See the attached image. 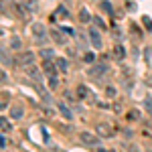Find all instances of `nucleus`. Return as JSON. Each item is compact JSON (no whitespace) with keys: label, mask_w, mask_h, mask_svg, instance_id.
I'll list each match as a JSON object with an SVG mask.
<instances>
[{"label":"nucleus","mask_w":152,"mask_h":152,"mask_svg":"<svg viewBox=\"0 0 152 152\" xmlns=\"http://www.w3.org/2000/svg\"><path fill=\"white\" fill-rule=\"evenodd\" d=\"M94 59H95V55H94V53H87V55H85V61H87V63H91Z\"/></svg>","instance_id":"bb28decb"},{"label":"nucleus","mask_w":152,"mask_h":152,"mask_svg":"<svg viewBox=\"0 0 152 152\" xmlns=\"http://www.w3.org/2000/svg\"><path fill=\"white\" fill-rule=\"evenodd\" d=\"M24 71H26V75L33 79V81H41V71L37 69V65H24Z\"/></svg>","instance_id":"f03ea898"},{"label":"nucleus","mask_w":152,"mask_h":152,"mask_svg":"<svg viewBox=\"0 0 152 152\" xmlns=\"http://www.w3.org/2000/svg\"><path fill=\"white\" fill-rule=\"evenodd\" d=\"M20 4H23L24 8L33 10V12H37V10H39V2H37V0H20Z\"/></svg>","instance_id":"6e6552de"},{"label":"nucleus","mask_w":152,"mask_h":152,"mask_svg":"<svg viewBox=\"0 0 152 152\" xmlns=\"http://www.w3.org/2000/svg\"><path fill=\"white\" fill-rule=\"evenodd\" d=\"M77 97H79V99H85V97H89V89H87L85 85H79V87H77Z\"/></svg>","instance_id":"4468645a"},{"label":"nucleus","mask_w":152,"mask_h":152,"mask_svg":"<svg viewBox=\"0 0 152 152\" xmlns=\"http://www.w3.org/2000/svg\"><path fill=\"white\" fill-rule=\"evenodd\" d=\"M57 85H59L57 75H49V87H51V89H57Z\"/></svg>","instance_id":"dca6fc26"},{"label":"nucleus","mask_w":152,"mask_h":152,"mask_svg":"<svg viewBox=\"0 0 152 152\" xmlns=\"http://www.w3.org/2000/svg\"><path fill=\"white\" fill-rule=\"evenodd\" d=\"M91 18H94V16L87 12V8H81V10H79V20H81V23H89Z\"/></svg>","instance_id":"9b49d317"},{"label":"nucleus","mask_w":152,"mask_h":152,"mask_svg":"<svg viewBox=\"0 0 152 152\" xmlns=\"http://www.w3.org/2000/svg\"><path fill=\"white\" fill-rule=\"evenodd\" d=\"M99 152H110V150H104V148H102V150H99Z\"/></svg>","instance_id":"7c9ffc66"},{"label":"nucleus","mask_w":152,"mask_h":152,"mask_svg":"<svg viewBox=\"0 0 152 152\" xmlns=\"http://www.w3.org/2000/svg\"><path fill=\"white\" fill-rule=\"evenodd\" d=\"M57 67H59V71H69V63H67V59H63V57H59L57 59Z\"/></svg>","instance_id":"f8f14e48"},{"label":"nucleus","mask_w":152,"mask_h":152,"mask_svg":"<svg viewBox=\"0 0 152 152\" xmlns=\"http://www.w3.org/2000/svg\"><path fill=\"white\" fill-rule=\"evenodd\" d=\"M97 132H99L102 136H105V138H110V136H114V130L110 128V126H104V124H99V126H97Z\"/></svg>","instance_id":"1a4fd4ad"},{"label":"nucleus","mask_w":152,"mask_h":152,"mask_svg":"<svg viewBox=\"0 0 152 152\" xmlns=\"http://www.w3.org/2000/svg\"><path fill=\"white\" fill-rule=\"evenodd\" d=\"M105 71H107V65L105 63H97V65H91L89 67V77H94V79H99L102 75H104Z\"/></svg>","instance_id":"f257e3e1"},{"label":"nucleus","mask_w":152,"mask_h":152,"mask_svg":"<svg viewBox=\"0 0 152 152\" xmlns=\"http://www.w3.org/2000/svg\"><path fill=\"white\" fill-rule=\"evenodd\" d=\"M53 39H55V41H57L59 45H63V43H65V37L61 35V33H59V31H53Z\"/></svg>","instance_id":"a211bd4d"},{"label":"nucleus","mask_w":152,"mask_h":152,"mask_svg":"<svg viewBox=\"0 0 152 152\" xmlns=\"http://www.w3.org/2000/svg\"><path fill=\"white\" fill-rule=\"evenodd\" d=\"M33 31H35V37L37 39H45V28H43V26H41V24H33Z\"/></svg>","instance_id":"ddd939ff"},{"label":"nucleus","mask_w":152,"mask_h":152,"mask_svg":"<svg viewBox=\"0 0 152 152\" xmlns=\"http://www.w3.org/2000/svg\"><path fill=\"white\" fill-rule=\"evenodd\" d=\"M12 47H14V49H20V41H18V39H12Z\"/></svg>","instance_id":"c85d7f7f"},{"label":"nucleus","mask_w":152,"mask_h":152,"mask_svg":"<svg viewBox=\"0 0 152 152\" xmlns=\"http://www.w3.org/2000/svg\"><path fill=\"white\" fill-rule=\"evenodd\" d=\"M61 33H65V35H69V37L75 35V31H73V28H69V26H63V28H61Z\"/></svg>","instance_id":"b1692460"},{"label":"nucleus","mask_w":152,"mask_h":152,"mask_svg":"<svg viewBox=\"0 0 152 152\" xmlns=\"http://www.w3.org/2000/svg\"><path fill=\"white\" fill-rule=\"evenodd\" d=\"M81 140H83V144H87V146H99V138H95L94 134H89V132H83Z\"/></svg>","instance_id":"20e7f679"},{"label":"nucleus","mask_w":152,"mask_h":152,"mask_svg":"<svg viewBox=\"0 0 152 152\" xmlns=\"http://www.w3.org/2000/svg\"><path fill=\"white\" fill-rule=\"evenodd\" d=\"M142 24H144V28H146V31H152V20H150V16H142Z\"/></svg>","instance_id":"f3484780"},{"label":"nucleus","mask_w":152,"mask_h":152,"mask_svg":"<svg viewBox=\"0 0 152 152\" xmlns=\"http://www.w3.org/2000/svg\"><path fill=\"white\" fill-rule=\"evenodd\" d=\"M12 118H14V120L23 118V107H12Z\"/></svg>","instance_id":"aec40b11"},{"label":"nucleus","mask_w":152,"mask_h":152,"mask_svg":"<svg viewBox=\"0 0 152 152\" xmlns=\"http://www.w3.org/2000/svg\"><path fill=\"white\" fill-rule=\"evenodd\" d=\"M89 41H91L94 49H102V35L95 28H89Z\"/></svg>","instance_id":"7ed1b4c3"},{"label":"nucleus","mask_w":152,"mask_h":152,"mask_svg":"<svg viewBox=\"0 0 152 152\" xmlns=\"http://www.w3.org/2000/svg\"><path fill=\"white\" fill-rule=\"evenodd\" d=\"M0 144H2V148H6V136H2V138H0Z\"/></svg>","instance_id":"c756f323"},{"label":"nucleus","mask_w":152,"mask_h":152,"mask_svg":"<svg viewBox=\"0 0 152 152\" xmlns=\"http://www.w3.org/2000/svg\"><path fill=\"white\" fill-rule=\"evenodd\" d=\"M105 94L110 95V97H114V95H116V89H114V87H105Z\"/></svg>","instance_id":"a878e982"},{"label":"nucleus","mask_w":152,"mask_h":152,"mask_svg":"<svg viewBox=\"0 0 152 152\" xmlns=\"http://www.w3.org/2000/svg\"><path fill=\"white\" fill-rule=\"evenodd\" d=\"M114 57H116V59H124V57H126V49L120 47V45L114 47Z\"/></svg>","instance_id":"2eb2a0df"},{"label":"nucleus","mask_w":152,"mask_h":152,"mask_svg":"<svg viewBox=\"0 0 152 152\" xmlns=\"http://www.w3.org/2000/svg\"><path fill=\"white\" fill-rule=\"evenodd\" d=\"M0 126H2V132H8L10 130V124H8L6 118H0Z\"/></svg>","instance_id":"6ab92c4d"},{"label":"nucleus","mask_w":152,"mask_h":152,"mask_svg":"<svg viewBox=\"0 0 152 152\" xmlns=\"http://www.w3.org/2000/svg\"><path fill=\"white\" fill-rule=\"evenodd\" d=\"M102 8H104L107 14H114V8H112V4H110L107 0H105V2H102Z\"/></svg>","instance_id":"412c9836"},{"label":"nucleus","mask_w":152,"mask_h":152,"mask_svg":"<svg viewBox=\"0 0 152 152\" xmlns=\"http://www.w3.org/2000/svg\"><path fill=\"white\" fill-rule=\"evenodd\" d=\"M53 16H59V18H69V10L65 8V6H57V10Z\"/></svg>","instance_id":"9d476101"},{"label":"nucleus","mask_w":152,"mask_h":152,"mask_svg":"<svg viewBox=\"0 0 152 152\" xmlns=\"http://www.w3.org/2000/svg\"><path fill=\"white\" fill-rule=\"evenodd\" d=\"M2 63H4V65H10V57L6 55V51H4V49H2Z\"/></svg>","instance_id":"5701e85b"},{"label":"nucleus","mask_w":152,"mask_h":152,"mask_svg":"<svg viewBox=\"0 0 152 152\" xmlns=\"http://www.w3.org/2000/svg\"><path fill=\"white\" fill-rule=\"evenodd\" d=\"M94 23L97 24V26H102V28H105V23L102 20V18H99V16H94Z\"/></svg>","instance_id":"393cba45"},{"label":"nucleus","mask_w":152,"mask_h":152,"mask_svg":"<svg viewBox=\"0 0 152 152\" xmlns=\"http://www.w3.org/2000/svg\"><path fill=\"white\" fill-rule=\"evenodd\" d=\"M57 63H53L51 59H45V63H43V71L47 73V75H57V67H55Z\"/></svg>","instance_id":"39448f33"},{"label":"nucleus","mask_w":152,"mask_h":152,"mask_svg":"<svg viewBox=\"0 0 152 152\" xmlns=\"http://www.w3.org/2000/svg\"><path fill=\"white\" fill-rule=\"evenodd\" d=\"M57 110L63 114V118H65V120H73V112H71L65 104H57Z\"/></svg>","instance_id":"0eeeda50"},{"label":"nucleus","mask_w":152,"mask_h":152,"mask_svg":"<svg viewBox=\"0 0 152 152\" xmlns=\"http://www.w3.org/2000/svg\"><path fill=\"white\" fill-rule=\"evenodd\" d=\"M0 79H2V83L8 81V75H6V71H2V73H0Z\"/></svg>","instance_id":"cd10ccee"},{"label":"nucleus","mask_w":152,"mask_h":152,"mask_svg":"<svg viewBox=\"0 0 152 152\" xmlns=\"http://www.w3.org/2000/svg\"><path fill=\"white\" fill-rule=\"evenodd\" d=\"M41 57L43 59H51L53 57V51H51V49H43V51H41Z\"/></svg>","instance_id":"4be33fe9"},{"label":"nucleus","mask_w":152,"mask_h":152,"mask_svg":"<svg viewBox=\"0 0 152 152\" xmlns=\"http://www.w3.org/2000/svg\"><path fill=\"white\" fill-rule=\"evenodd\" d=\"M18 61H20L23 65H31V63L35 61V55H33L31 51H26V53H20V57H18Z\"/></svg>","instance_id":"423d86ee"}]
</instances>
